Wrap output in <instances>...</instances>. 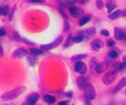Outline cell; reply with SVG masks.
Instances as JSON below:
<instances>
[{"label":"cell","mask_w":126,"mask_h":105,"mask_svg":"<svg viewBox=\"0 0 126 105\" xmlns=\"http://www.w3.org/2000/svg\"><path fill=\"white\" fill-rule=\"evenodd\" d=\"M69 27H70V26H69V22H68V21H65V22H64V32H68Z\"/></svg>","instance_id":"83f0119b"},{"label":"cell","mask_w":126,"mask_h":105,"mask_svg":"<svg viewBox=\"0 0 126 105\" xmlns=\"http://www.w3.org/2000/svg\"><path fill=\"white\" fill-rule=\"evenodd\" d=\"M45 101L48 103V104H54L55 103V98L53 96H50V95H46L45 96Z\"/></svg>","instance_id":"e0dca14e"},{"label":"cell","mask_w":126,"mask_h":105,"mask_svg":"<svg viewBox=\"0 0 126 105\" xmlns=\"http://www.w3.org/2000/svg\"><path fill=\"white\" fill-rule=\"evenodd\" d=\"M123 15H124V16H126V9H124V12H123Z\"/></svg>","instance_id":"8d00e7d4"},{"label":"cell","mask_w":126,"mask_h":105,"mask_svg":"<svg viewBox=\"0 0 126 105\" xmlns=\"http://www.w3.org/2000/svg\"><path fill=\"white\" fill-rule=\"evenodd\" d=\"M5 34H6V30L4 28H0V36H4Z\"/></svg>","instance_id":"4dcf8cb0"},{"label":"cell","mask_w":126,"mask_h":105,"mask_svg":"<svg viewBox=\"0 0 126 105\" xmlns=\"http://www.w3.org/2000/svg\"><path fill=\"white\" fill-rule=\"evenodd\" d=\"M109 56L111 57V59H116L118 56V51H114V50H111L110 53H109Z\"/></svg>","instance_id":"603a6c76"},{"label":"cell","mask_w":126,"mask_h":105,"mask_svg":"<svg viewBox=\"0 0 126 105\" xmlns=\"http://www.w3.org/2000/svg\"><path fill=\"white\" fill-rule=\"evenodd\" d=\"M122 15H123L122 11H114V12H112V13H110L109 18L111 19V20H114V19H118L119 16H122Z\"/></svg>","instance_id":"4fadbf2b"},{"label":"cell","mask_w":126,"mask_h":105,"mask_svg":"<svg viewBox=\"0 0 126 105\" xmlns=\"http://www.w3.org/2000/svg\"><path fill=\"white\" fill-rule=\"evenodd\" d=\"M84 95L88 99H94L96 98V90H94V88L91 85V84H88L85 88H84Z\"/></svg>","instance_id":"7a4b0ae2"},{"label":"cell","mask_w":126,"mask_h":105,"mask_svg":"<svg viewBox=\"0 0 126 105\" xmlns=\"http://www.w3.org/2000/svg\"><path fill=\"white\" fill-rule=\"evenodd\" d=\"M25 90H26V88H25V87L15 88V89H12L11 91L5 92L4 95L1 96V98H2V101H5V102L13 101V99H15V98H18V97L20 96L22 92H25Z\"/></svg>","instance_id":"6da1fadb"},{"label":"cell","mask_w":126,"mask_h":105,"mask_svg":"<svg viewBox=\"0 0 126 105\" xmlns=\"http://www.w3.org/2000/svg\"><path fill=\"white\" fill-rule=\"evenodd\" d=\"M108 69V63L106 62H102V63H99L96 65V68H94V71L97 74H102L103 71H105Z\"/></svg>","instance_id":"9c48e42d"},{"label":"cell","mask_w":126,"mask_h":105,"mask_svg":"<svg viewBox=\"0 0 126 105\" xmlns=\"http://www.w3.org/2000/svg\"><path fill=\"white\" fill-rule=\"evenodd\" d=\"M27 55V50L25 49V48H19L16 50L13 53V56L14 57H16V59H21L23 56H26Z\"/></svg>","instance_id":"ba28073f"},{"label":"cell","mask_w":126,"mask_h":105,"mask_svg":"<svg viewBox=\"0 0 126 105\" xmlns=\"http://www.w3.org/2000/svg\"><path fill=\"white\" fill-rule=\"evenodd\" d=\"M123 63H124V64L126 65V55L124 56V57H123Z\"/></svg>","instance_id":"d590c367"},{"label":"cell","mask_w":126,"mask_h":105,"mask_svg":"<svg viewBox=\"0 0 126 105\" xmlns=\"http://www.w3.org/2000/svg\"><path fill=\"white\" fill-rule=\"evenodd\" d=\"M31 54H34V55H41L43 51L41 50V49H36V48H31Z\"/></svg>","instance_id":"7402d4cb"},{"label":"cell","mask_w":126,"mask_h":105,"mask_svg":"<svg viewBox=\"0 0 126 105\" xmlns=\"http://www.w3.org/2000/svg\"><path fill=\"white\" fill-rule=\"evenodd\" d=\"M83 40H84V36H83V35H78V36L74 37L72 41L74 42H81V41H83Z\"/></svg>","instance_id":"cb8c5ba5"},{"label":"cell","mask_w":126,"mask_h":105,"mask_svg":"<svg viewBox=\"0 0 126 105\" xmlns=\"http://www.w3.org/2000/svg\"><path fill=\"white\" fill-rule=\"evenodd\" d=\"M124 36H125L124 30H122L120 28H116V29H114V39H116V40H123Z\"/></svg>","instance_id":"30bf717a"},{"label":"cell","mask_w":126,"mask_h":105,"mask_svg":"<svg viewBox=\"0 0 126 105\" xmlns=\"http://www.w3.org/2000/svg\"><path fill=\"white\" fill-rule=\"evenodd\" d=\"M102 35H104V36H109V32L108 30H105V29H103V30H102Z\"/></svg>","instance_id":"1f68e13d"},{"label":"cell","mask_w":126,"mask_h":105,"mask_svg":"<svg viewBox=\"0 0 126 105\" xmlns=\"http://www.w3.org/2000/svg\"><path fill=\"white\" fill-rule=\"evenodd\" d=\"M4 55V48H2V46H0V57Z\"/></svg>","instance_id":"d6a6232c"},{"label":"cell","mask_w":126,"mask_h":105,"mask_svg":"<svg viewBox=\"0 0 126 105\" xmlns=\"http://www.w3.org/2000/svg\"><path fill=\"white\" fill-rule=\"evenodd\" d=\"M28 61H29V63H31L32 65H34V64H35V61H36V60L34 59V57H32V56H28Z\"/></svg>","instance_id":"4316f807"},{"label":"cell","mask_w":126,"mask_h":105,"mask_svg":"<svg viewBox=\"0 0 126 105\" xmlns=\"http://www.w3.org/2000/svg\"><path fill=\"white\" fill-rule=\"evenodd\" d=\"M125 64L124 63H122V64H116V69L117 70H123V69H125Z\"/></svg>","instance_id":"d4e9b609"},{"label":"cell","mask_w":126,"mask_h":105,"mask_svg":"<svg viewBox=\"0 0 126 105\" xmlns=\"http://www.w3.org/2000/svg\"><path fill=\"white\" fill-rule=\"evenodd\" d=\"M69 13L71 14L74 18H78L83 14V11L81 8H78V7H71V8H69Z\"/></svg>","instance_id":"8992f818"},{"label":"cell","mask_w":126,"mask_h":105,"mask_svg":"<svg viewBox=\"0 0 126 105\" xmlns=\"http://www.w3.org/2000/svg\"><path fill=\"white\" fill-rule=\"evenodd\" d=\"M8 11H9V7L7 5H5L4 7L0 8V15H7V14H8Z\"/></svg>","instance_id":"d6986e66"},{"label":"cell","mask_w":126,"mask_h":105,"mask_svg":"<svg viewBox=\"0 0 126 105\" xmlns=\"http://www.w3.org/2000/svg\"><path fill=\"white\" fill-rule=\"evenodd\" d=\"M59 105H68V102H60Z\"/></svg>","instance_id":"e575fe53"},{"label":"cell","mask_w":126,"mask_h":105,"mask_svg":"<svg viewBox=\"0 0 126 105\" xmlns=\"http://www.w3.org/2000/svg\"><path fill=\"white\" fill-rule=\"evenodd\" d=\"M94 34H96V29H94V27L88 28L86 30H83V32L81 33V35H83V36H84V39H91Z\"/></svg>","instance_id":"5b68a950"},{"label":"cell","mask_w":126,"mask_h":105,"mask_svg":"<svg viewBox=\"0 0 126 105\" xmlns=\"http://www.w3.org/2000/svg\"><path fill=\"white\" fill-rule=\"evenodd\" d=\"M51 48H54L53 43H50V45H42L41 46V50H50Z\"/></svg>","instance_id":"ffe728a7"},{"label":"cell","mask_w":126,"mask_h":105,"mask_svg":"<svg viewBox=\"0 0 126 105\" xmlns=\"http://www.w3.org/2000/svg\"><path fill=\"white\" fill-rule=\"evenodd\" d=\"M75 70H76L77 73H79V74H85L86 73V70H88V68H86V65L83 62H76L75 63Z\"/></svg>","instance_id":"277c9868"},{"label":"cell","mask_w":126,"mask_h":105,"mask_svg":"<svg viewBox=\"0 0 126 105\" xmlns=\"http://www.w3.org/2000/svg\"><path fill=\"white\" fill-rule=\"evenodd\" d=\"M86 57V55H75V56H72V61H78L79 62V60H83V59H85Z\"/></svg>","instance_id":"44dd1931"},{"label":"cell","mask_w":126,"mask_h":105,"mask_svg":"<svg viewBox=\"0 0 126 105\" xmlns=\"http://www.w3.org/2000/svg\"><path fill=\"white\" fill-rule=\"evenodd\" d=\"M90 19H91L90 15H85V16L81 18V20H79V26H84L85 23H88L90 21Z\"/></svg>","instance_id":"2e32d148"},{"label":"cell","mask_w":126,"mask_h":105,"mask_svg":"<svg viewBox=\"0 0 126 105\" xmlns=\"http://www.w3.org/2000/svg\"><path fill=\"white\" fill-rule=\"evenodd\" d=\"M29 2H43V0H29Z\"/></svg>","instance_id":"836d02e7"},{"label":"cell","mask_w":126,"mask_h":105,"mask_svg":"<svg viewBox=\"0 0 126 105\" xmlns=\"http://www.w3.org/2000/svg\"><path fill=\"white\" fill-rule=\"evenodd\" d=\"M125 87H126V77H124L120 79V82L118 83V85L116 87L114 90H116V91H119L120 89H123V88H125Z\"/></svg>","instance_id":"5bb4252c"},{"label":"cell","mask_w":126,"mask_h":105,"mask_svg":"<svg viewBox=\"0 0 126 105\" xmlns=\"http://www.w3.org/2000/svg\"><path fill=\"white\" fill-rule=\"evenodd\" d=\"M124 39H125V40H126V32H125V36H124Z\"/></svg>","instance_id":"74e56055"},{"label":"cell","mask_w":126,"mask_h":105,"mask_svg":"<svg viewBox=\"0 0 126 105\" xmlns=\"http://www.w3.org/2000/svg\"><path fill=\"white\" fill-rule=\"evenodd\" d=\"M96 4H97V7H98V8H102V7H103V5H104V2L103 1H97Z\"/></svg>","instance_id":"f1b7e54d"},{"label":"cell","mask_w":126,"mask_h":105,"mask_svg":"<svg viewBox=\"0 0 126 105\" xmlns=\"http://www.w3.org/2000/svg\"><path fill=\"white\" fill-rule=\"evenodd\" d=\"M102 46H103V43H102V41L100 40H94V42H92V45H91V47H92V49L94 50H99L100 48H102Z\"/></svg>","instance_id":"7c38bea8"},{"label":"cell","mask_w":126,"mask_h":105,"mask_svg":"<svg viewBox=\"0 0 126 105\" xmlns=\"http://www.w3.org/2000/svg\"><path fill=\"white\" fill-rule=\"evenodd\" d=\"M39 99V93H32L27 97V104L28 105H35Z\"/></svg>","instance_id":"52a82bcc"},{"label":"cell","mask_w":126,"mask_h":105,"mask_svg":"<svg viewBox=\"0 0 126 105\" xmlns=\"http://www.w3.org/2000/svg\"><path fill=\"white\" fill-rule=\"evenodd\" d=\"M116 77H117L116 71H109V73H106L105 75H104L103 83L105 84V85H109V84H111V83L116 79Z\"/></svg>","instance_id":"3957f363"},{"label":"cell","mask_w":126,"mask_h":105,"mask_svg":"<svg viewBox=\"0 0 126 105\" xmlns=\"http://www.w3.org/2000/svg\"><path fill=\"white\" fill-rule=\"evenodd\" d=\"M105 5H106V7H108V11L110 12V13H112V11L116 8V6H117L114 1H108V2H106Z\"/></svg>","instance_id":"9a60e30c"},{"label":"cell","mask_w":126,"mask_h":105,"mask_svg":"<svg viewBox=\"0 0 126 105\" xmlns=\"http://www.w3.org/2000/svg\"><path fill=\"white\" fill-rule=\"evenodd\" d=\"M61 42H62V37L60 36L59 39H57V40H56V41L53 43V45H54V47H56V46H59V45H61Z\"/></svg>","instance_id":"484cf974"},{"label":"cell","mask_w":126,"mask_h":105,"mask_svg":"<svg viewBox=\"0 0 126 105\" xmlns=\"http://www.w3.org/2000/svg\"><path fill=\"white\" fill-rule=\"evenodd\" d=\"M77 85H78L79 88H82V89H84V88L88 85V84H86V78L83 77V76L78 77L77 78Z\"/></svg>","instance_id":"8fae6325"},{"label":"cell","mask_w":126,"mask_h":105,"mask_svg":"<svg viewBox=\"0 0 126 105\" xmlns=\"http://www.w3.org/2000/svg\"><path fill=\"white\" fill-rule=\"evenodd\" d=\"M108 46H110V47L114 46V40H109V41H108Z\"/></svg>","instance_id":"f546056e"},{"label":"cell","mask_w":126,"mask_h":105,"mask_svg":"<svg viewBox=\"0 0 126 105\" xmlns=\"http://www.w3.org/2000/svg\"><path fill=\"white\" fill-rule=\"evenodd\" d=\"M59 4L61 5V6H67V7H70V8H71L72 7L71 5L76 4V1H60Z\"/></svg>","instance_id":"ac0fdd59"}]
</instances>
